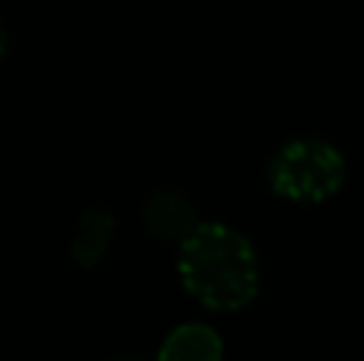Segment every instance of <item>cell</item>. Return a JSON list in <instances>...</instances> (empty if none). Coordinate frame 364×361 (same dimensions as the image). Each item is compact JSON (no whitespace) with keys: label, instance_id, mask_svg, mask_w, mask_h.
<instances>
[{"label":"cell","instance_id":"obj_1","mask_svg":"<svg viewBox=\"0 0 364 361\" xmlns=\"http://www.w3.org/2000/svg\"><path fill=\"white\" fill-rule=\"evenodd\" d=\"M179 279L198 304L211 311H243L259 294V256L240 230L198 224L179 247Z\"/></svg>","mask_w":364,"mask_h":361},{"label":"cell","instance_id":"obj_2","mask_svg":"<svg viewBox=\"0 0 364 361\" xmlns=\"http://www.w3.org/2000/svg\"><path fill=\"white\" fill-rule=\"evenodd\" d=\"M269 183L275 195L288 198V202H326L346 183V160L326 141H291L272 157Z\"/></svg>","mask_w":364,"mask_h":361},{"label":"cell","instance_id":"obj_3","mask_svg":"<svg viewBox=\"0 0 364 361\" xmlns=\"http://www.w3.org/2000/svg\"><path fill=\"white\" fill-rule=\"evenodd\" d=\"M198 224L201 221L195 215V205L179 192H157L144 205V227L154 240L182 247L198 230Z\"/></svg>","mask_w":364,"mask_h":361},{"label":"cell","instance_id":"obj_4","mask_svg":"<svg viewBox=\"0 0 364 361\" xmlns=\"http://www.w3.org/2000/svg\"><path fill=\"white\" fill-rule=\"evenodd\" d=\"M224 343L205 323H182L160 345L157 361H220Z\"/></svg>","mask_w":364,"mask_h":361},{"label":"cell","instance_id":"obj_5","mask_svg":"<svg viewBox=\"0 0 364 361\" xmlns=\"http://www.w3.org/2000/svg\"><path fill=\"white\" fill-rule=\"evenodd\" d=\"M115 237V217L106 208H90L87 215L77 221L74 240H70V256L77 266L93 269L102 256L109 253Z\"/></svg>","mask_w":364,"mask_h":361},{"label":"cell","instance_id":"obj_6","mask_svg":"<svg viewBox=\"0 0 364 361\" xmlns=\"http://www.w3.org/2000/svg\"><path fill=\"white\" fill-rule=\"evenodd\" d=\"M6 48H10V38H6V32H4V26H0V61H4V55H6Z\"/></svg>","mask_w":364,"mask_h":361}]
</instances>
